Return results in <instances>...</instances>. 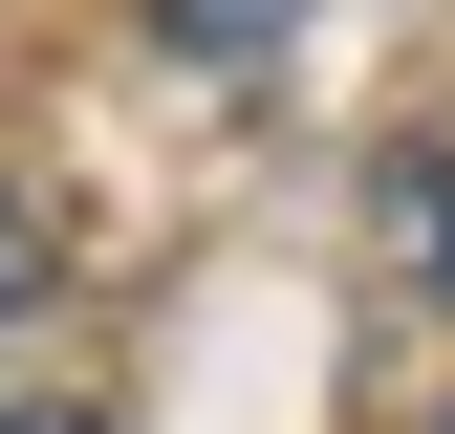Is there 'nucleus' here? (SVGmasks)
<instances>
[{
	"instance_id": "nucleus-1",
	"label": "nucleus",
	"mask_w": 455,
	"mask_h": 434,
	"mask_svg": "<svg viewBox=\"0 0 455 434\" xmlns=\"http://www.w3.org/2000/svg\"><path fill=\"white\" fill-rule=\"evenodd\" d=\"M390 261L455 304V152H412V174H390Z\"/></svg>"
},
{
	"instance_id": "nucleus-3",
	"label": "nucleus",
	"mask_w": 455,
	"mask_h": 434,
	"mask_svg": "<svg viewBox=\"0 0 455 434\" xmlns=\"http://www.w3.org/2000/svg\"><path fill=\"white\" fill-rule=\"evenodd\" d=\"M22 304H44V196L0 174V326H22Z\"/></svg>"
},
{
	"instance_id": "nucleus-4",
	"label": "nucleus",
	"mask_w": 455,
	"mask_h": 434,
	"mask_svg": "<svg viewBox=\"0 0 455 434\" xmlns=\"http://www.w3.org/2000/svg\"><path fill=\"white\" fill-rule=\"evenodd\" d=\"M0 434H87V413H0Z\"/></svg>"
},
{
	"instance_id": "nucleus-2",
	"label": "nucleus",
	"mask_w": 455,
	"mask_h": 434,
	"mask_svg": "<svg viewBox=\"0 0 455 434\" xmlns=\"http://www.w3.org/2000/svg\"><path fill=\"white\" fill-rule=\"evenodd\" d=\"M174 44H196V66H260V44H282V0H174Z\"/></svg>"
}]
</instances>
